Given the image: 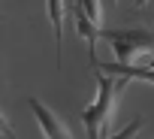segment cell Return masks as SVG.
Wrapping results in <instances>:
<instances>
[{"mask_svg":"<svg viewBox=\"0 0 154 139\" xmlns=\"http://www.w3.org/2000/svg\"><path fill=\"white\" fill-rule=\"evenodd\" d=\"M94 73H97L100 94H97V100L82 112V121H85L88 136H109V133H112L115 106H118V97H121V91H124L127 79L112 76V73H103V70H94Z\"/></svg>","mask_w":154,"mask_h":139,"instance_id":"cell-1","label":"cell"},{"mask_svg":"<svg viewBox=\"0 0 154 139\" xmlns=\"http://www.w3.org/2000/svg\"><path fill=\"white\" fill-rule=\"evenodd\" d=\"M109 39L115 60L121 63H142L154 54V30L148 27H127V30H100Z\"/></svg>","mask_w":154,"mask_h":139,"instance_id":"cell-2","label":"cell"},{"mask_svg":"<svg viewBox=\"0 0 154 139\" xmlns=\"http://www.w3.org/2000/svg\"><path fill=\"white\" fill-rule=\"evenodd\" d=\"M91 70H103V73H112V76H121V79H127V82H148V85H154V66L151 63H121V60H115V63H103V60H91Z\"/></svg>","mask_w":154,"mask_h":139,"instance_id":"cell-3","label":"cell"},{"mask_svg":"<svg viewBox=\"0 0 154 139\" xmlns=\"http://www.w3.org/2000/svg\"><path fill=\"white\" fill-rule=\"evenodd\" d=\"M27 106L33 109V115H36V121H39V127H42V136H54V139H63V136H72L69 130H66V124L39 100V97H27Z\"/></svg>","mask_w":154,"mask_h":139,"instance_id":"cell-4","label":"cell"},{"mask_svg":"<svg viewBox=\"0 0 154 139\" xmlns=\"http://www.w3.org/2000/svg\"><path fill=\"white\" fill-rule=\"evenodd\" d=\"M72 24H75V30H79V36L88 42V51H91V60H97V39H100V24H94L88 15H85V9L75 3L72 6Z\"/></svg>","mask_w":154,"mask_h":139,"instance_id":"cell-5","label":"cell"},{"mask_svg":"<svg viewBox=\"0 0 154 139\" xmlns=\"http://www.w3.org/2000/svg\"><path fill=\"white\" fill-rule=\"evenodd\" d=\"M63 15H66V3L63 0H48V21H51V30H54L57 66H60V54H63Z\"/></svg>","mask_w":154,"mask_h":139,"instance_id":"cell-6","label":"cell"},{"mask_svg":"<svg viewBox=\"0 0 154 139\" xmlns=\"http://www.w3.org/2000/svg\"><path fill=\"white\" fill-rule=\"evenodd\" d=\"M139 127H142V118H136V121H130V124H127V127H124V130H121L118 136H136V133H139Z\"/></svg>","mask_w":154,"mask_h":139,"instance_id":"cell-7","label":"cell"},{"mask_svg":"<svg viewBox=\"0 0 154 139\" xmlns=\"http://www.w3.org/2000/svg\"><path fill=\"white\" fill-rule=\"evenodd\" d=\"M0 133H3V136H15V130L9 127V121H6L3 115H0Z\"/></svg>","mask_w":154,"mask_h":139,"instance_id":"cell-8","label":"cell"},{"mask_svg":"<svg viewBox=\"0 0 154 139\" xmlns=\"http://www.w3.org/2000/svg\"><path fill=\"white\" fill-rule=\"evenodd\" d=\"M106 3H109V6H112V9H115V6H118V3H121V0H106Z\"/></svg>","mask_w":154,"mask_h":139,"instance_id":"cell-9","label":"cell"}]
</instances>
